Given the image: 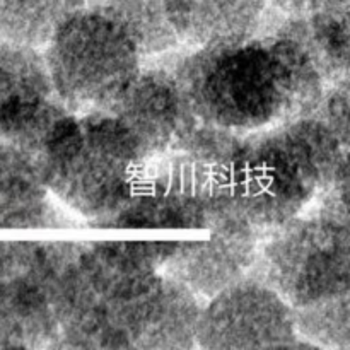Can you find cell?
<instances>
[{"instance_id": "cell-1", "label": "cell", "mask_w": 350, "mask_h": 350, "mask_svg": "<svg viewBox=\"0 0 350 350\" xmlns=\"http://www.w3.org/2000/svg\"><path fill=\"white\" fill-rule=\"evenodd\" d=\"M170 68L198 118L238 135L314 115L328 85L310 51L275 29L188 48Z\"/></svg>"}, {"instance_id": "cell-2", "label": "cell", "mask_w": 350, "mask_h": 350, "mask_svg": "<svg viewBox=\"0 0 350 350\" xmlns=\"http://www.w3.org/2000/svg\"><path fill=\"white\" fill-rule=\"evenodd\" d=\"M344 156L318 116L241 135L228 171L232 204L262 232L303 214L323 195Z\"/></svg>"}, {"instance_id": "cell-3", "label": "cell", "mask_w": 350, "mask_h": 350, "mask_svg": "<svg viewBox=\"0 0 350 350\" xmlns=\"http://www.w3.org/2000/svg\"><path fill=\"white\" fill-rule=\"evenodd\" d=\"M44 183L89 226L115 215L147 174L149 161L109 111L67 113L41 149Z\"/></svg>"}, {"instance_id": "cell-4", "label": "cell", "mask_w": 350, "mask_h": 350, "mask_svg": "<svg viewBox=\"0 0 350 350\" xmlns=\"http://www.w3.org/2000/svg\"><path fill=\"white\" fill-rule=\"evenodd\" d=\"M204 303L163 269L133 273L109 291L62 349H191Z\"/></svg>"}, {"instance_id": "cell-5", "label": "cell", "mask_w": 350, "mask_h": 350, "mask_svg": "<svg viewBox=\"0 0 350 350\" xmlns=\"http://www.w3.org/2000/svg\"><path fill=\"white\" fill-rule=\"evenodd\" d=\"M43 57L55 91L70 113L109 109L144 65L125 26L89 3L62 24Z\"/></svg>"}, {"instance_id": "cell-6", "label": "cell", "mask_w": 350, "mask_h": 350, "mask_svg": "<svg viewBox=\"0 0 350 350\" xmlns=\"http://www.w3.org/2000/svg\"><path fill=\"white\" fill-rule=\"evenodd\" d=\"M252 273L294 310L350 296V229L303 212L263 232Z\"/></svg>"}, {"instance_id": "cell-7", "label": "cell", "mask_w": 350, "mask_h": 350, "mask_svg": "<svg viewBox=\"0 0 350 350\" xmlns=\"http://www.w3.org/2000/svg\"><path fill=\"white\" fill-rule=\"evenodd\" d=\"M310 345L299 337L294 308L253 273L205 299L197 347L211 350Z\"/></svg>"}, {"instance_id": "cell-8", "label": "cell", "mask_w": 350, "mask_h": 350, "mask_svg": "<svg viewBox=\"0 0 350 350\" xmlns=\"http://www.w3.org/2000/svg\"><path fill=\"white\" fill-rule=\"evenodd\" d=\"M262 236L226 193L204 236L185 239L163 270L208 299L252 273Z\"/></svg>"}, {"instance_id": "cell-9", "label": "cell", "mask_w": 350, "mask_h": 350, "mask_svg": "<svg viewBox=\"0 0 350 350\" xmlns=\"http://www.w3.org/2000/svg\"><path fill=\"white\" fill-rule=\"evenodd\" d=\"M67 113L51 82L43 51L0 44V146L41 156L44 140Z\"/></svg>"}, {"instance_id": "cell-10", "label": "cell", "mask_w": 350, "mask_h": 350, "mask_svg": "<svg viewBox=\"0 0 350 350\" xmlns=\"http://www.w3.org/2000/svg\"><path fill=\"white\" fill-rule=\"evenodd\" d=\"M105 111L125 126L149 163L174 149L198 122L170 65H142Z\"/></svg>"}, {"instance_id": "cell-11", "label": "cell", "mask_w": 350, "mask_h": 350, "mask_svg": "<svg viewBox=\"0 0 350 350\" xmlns=\"http://www.w3.org/2000/svg\"><path fill=\"white\" fill-rule=\"evenodd\" d=\"M185 48L239 43L260 33L269 0H163Z\"/></svg>"}, {"instance_id": "cell-12", "label": "cell", "mask_w": 350, "mask_h": 350, "mask_svg": "<svg viewBox=\"0 0 350 350\" xmlns=\"http://www.w3.org/2000/svg\"><path fill=\"white\" fill-rule=\"evenodd\" d=\"M50 197L41 157L19 147L0 146V229L68 226L70 219Z\"/></svg>"}, {"instance_id": "cell-13", "label": "cell", "mask_w": 350, "mask_h": 350, "mask_svg": "<svg viewBox=\"0 0 350 350\" xmlns=\"http://www.w3.org/2000/svg\"><path fill=\"white\" fill-rule=\"evenodd\" d=\"M272 29L299 41L328 84L350 74V0H328L310 16L280 14Z\"/></svg>"}, {"instance_id": "cell-14", "label": "cell", "mask_w": 350, "mask_h": 350, "mask_svg": "<svg viewBox=\"0 0 350 350\" xmlns=\"http://www.w3.org/2000/svg\"><path fill=\"white\" fill-rule=\"evenodd\" d=\"M88 0H0V40L43 50Z\"/></svg>"}, {"instance_id": "cell-15", "label": "cell", "mask_w": 350, "mask_h": 350, "mask_svg": "<svg viewBox=\"0 0 350 350\" xmlns=\"http://www.w3.org/2000/svg\"><path fill=\"white\" fill-rule=\"evenodd\" d=\"M88 3L103 7L125 26L144 60L183 46L167 19L163 0H88Z\"/></svg>"}, {"instance_id": "cell-16", "label": "cell", "mask_w": 350, "mask_h": 350, "mask_svg": "<svg viewBox=\"0 0 350 350\" xmlns=\"http://www.w3.org/2000/svg\"><path fill=\"white\" fill-rule=\"evenodd\" d=\"M294 313L297 334L310 347L350 349V296Z\"/></svg>"}, {"instance_id": "cell-17", "label": "cell", "mask_w": 350, "mask_h": 350, "mask_svg": "<svg viewBox=\"0 0 350 350\" xmlns=\"http://www.w3.org/2000/svg\"><path fill=\"white\" fill-rule=\"evenodd\" d=\"M314 116L332 130L344 152L350 150V74L327 85Z\"/></svg>"}, {"instance_id": "cell-18", "label": "cell", "mask_w": 350, "mask_h": 350, "mask_svg": "<svg viewBox=\"0 0 350 350\" xmlns=\"http://www.w3.org/2000/svg\"><path fill=\"white\" fill-rule=\"evenodd\" d=\"M318 212L350 229V150H345L330 185L318 198Z\"/></svg>"}, {"instance_id": "cell-19", "label": "cell", "mask_w": 350, "mask_h": 350, "mask_svg": "<svg viewBox=\"0 0 350 350\" xmlns=\"http://www.w3.org/2000/svg\"><path fill=\"white\" fill-rule=\"evenodd\" d=\"M328 0H269L270 9L284 16H310Z\"/></svg>"}]
</instances>
